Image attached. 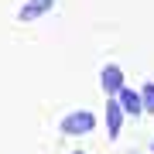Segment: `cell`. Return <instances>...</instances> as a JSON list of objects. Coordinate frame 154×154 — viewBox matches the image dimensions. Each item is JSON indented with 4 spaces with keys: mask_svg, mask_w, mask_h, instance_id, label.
<instances>
[{
    "mask_svg": "<svg viewBox=\"0 0 154 154\" xmlns=\"http://www.w3.org/2000/svg\"><path fill=\"white\" fill-rule=\"evenodd\" d=\"M96 127V116L89 113V110H75V113H69L65 120H62V134H72V137H75V134H89Z\"/></svg>",
    "mask_w": 154,
    "mask_h": 154,
    "instance_id": "cell-1",
    "label": "cell"
},
{
    "mask_svg": "<svg viewBox=\"0 0 154 154\" xmlns=\"http://www.w3.org/2000/svg\"><path fill=\"white\" fill-rule=\"evenodd\" d=\"M99 86H103L106 96H116L123 89V69L120 65H106L103 72H99Z\"/></svg>",
    "mask_w": 154,
    "mask_h": 154,
    "instance_id": "cell-2",
    "label": "cell"
},
{
    "mask_svg": "<svg viewBox=\"0 0 154 154\" xmlns=\"http://www.w3.org/2000/svg\"><path fill=\"white\" fill-rule=\"evenodd\" d=\"M120 127H123V110L116 103V96H110L106 99V130H110V137H120Z\"/></svg>",
    "mask_w": 154,
    "mask_h": 154,
    "instance_id": "cell-3",
    "label": "cell"
},
{
    "mask_svg": "<svg viewBox=\"0 0 154 154\" xmlns=\"http://www.w3.org/2000/svg\"><path fill=\"white\" fill-rule=\"evenodd\" d=\"M51 7H55V0H28V4L21 7V14H17V17L28 24V21H38L41 14H48Z\"/></svg>",
    "mask_w": 154,
    "mask_h": 154,
    "instance_id": "cell-4",
    "label": "cell"
},
{
    "mask_svg": "<svg viewBox=\"0 0 154 154\" xmlns=\"http://www.w3.org/2000/svg\"><path fill=\"white\" fill-rule=\"evenodd\" d=\"M116 103H120V110L123 113H140L144 106H140V93H134V89H120V93H116Z\"/></svg>",
    "mask_w": 154,
    "mask_h": 154,
    "instance_id": "cell-5",
    "label": "cell"
},
{
    "mask_svg": "<svg viewBox=\"0 0 154 154\" xmlns=\"http://www.w3.org/2000/svg\"><path fill=\"white\" fill-rule=\"evenodd\" d=\"M140 106L147 113H154V82H147V86L140 89Z\"/></svg>",
    "mask_w": 154,
    "mask_h": 154,
    "instance_id": "cell-6",
    "label": "cell"
},
{
    "mask_svg": "<svg viewBox=\"0 0 154 154\" xmlns=\"http://www.w3.org/2000/svg\"><path fill=\"white\" fill-rule=\"evenodd\" d=\"M75 154H82V151H75Z\"/></svg>",
    "mask_w": 154,
    "mask_h": 154,
    "instance_id": "cell-7",
    "label": "cell"
}]
</instances>
